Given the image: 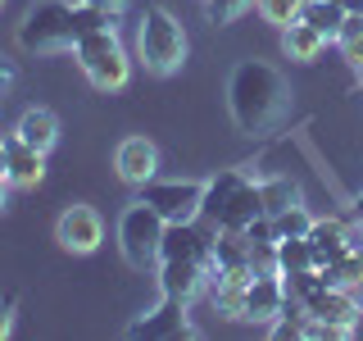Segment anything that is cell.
I'll return each mask as SVG.
<instances>
[{"label": "cell", "mask_w": 363, "mask_h": 341, "mask_svg": "<svg viewBox=\"0 0 363 341\" xmlns=\"http://www.w3.org/2000/svg\"><path fill=\"white\" fill-rule=\"evenodd\" d=\"M213 237H218V227L213 223H168L164 232V246H159V291L173 296V301H196V296L209 287L213 278Z\"/></svg>", "instance_id": "cell-1"}, {"label": "cell", "mask_w": 363, "mask_h": 341, "mask_svg": "<svg viewBox=\"0 0 363 341\" xmlns=\"http://www.w3.org/2000/svg\"><path fill=\"white\" fill-rule=\"evenodd\" d=\"M227 109L241 132H272L291 119V82L264 60H241L227 77Z\"/></svg>", "instance_id": "cell-2"}, {"label": "cell", "mask_w": 363, "mask_h": 341, "mask_svg": "<svg viewBox=\"0 0 363 341\" xmlns=\"http://www.w3.org/2000/svg\"><path fill=\"white\" fill-rule=\"evenodd\" d=\"M264 214V196H259V182H250L241 168H223L218 178L204 182V210L200 219L213 227H232V232H245L250 219Z\"/></svg>", "instance_id": "cell-3"}, {"label": "cell", "mask_w": 363, "mask_h": 341, "mask_svg": "<svg viewBox=\"0 0 363 341\" xmlns=\"http://www.w3.org/2000/svg\"><path fill=\"white\" fill-rule=\"evenodd\" d=\"M136 55H141L145 73L173 77L186 64V28L164 5H150L141 14V28H136Z\"/></svg>", "instance_id": "cell-4"}, {"label": "cell", "mask_w": 363, "mask_h": 341, "mask_svg": "<svg viewBox=\"0 0 363 341\" xmlns=\"http://www.w3.org/2000/svg\"><path fill=\"white\" fill-rule=\"evenodd\" d=\"M73 55H77V68L86 73V82L96 91H123L128 87L132 60H128V50H123V41H118L113 28L86 32V37L73 45Z\"/></svg>", "instance_id": "cell-5"}, {"label": "cell", "mask_w": 363, "mask_h": 341, "mask_svg": "<svg viewBox=\"0 0 363 341\" xmlns=\"http://www.w3.org/2000/svg\"><path fill=\"white\" fill-rule=\"evenodd\" d=\"M164 232H168V223L159 219L141 196H136L128 210H123V219H118V250H123V259H128L132 269H141V273L155 269L159 264V246H164Z\"/></svg>", "instance_id": "cell-6"}, {"label": "cell", "mask_w": 363, "mask_h": 341, "mask_svg": "<svg viewBox=\"0 0 363 341\" xmlns=\"http://www.w3.org/2000/svg\"><path fill=\"white\" fill-rule=\"evenodd\" d=\"M18 45L37 55H60L77 45V28H73V5H60V0H45V5L28 9L18 23Z\"/></svg>", "instance_id": "cell-7"}, {"label": "cell", "mask_w": 363, "mask_h": 341, "mask_svg": "<svg viewBox=\"0 0 363 341\" xmlns=\"http://www.w3.org/2000/svg\"><path fill=\"white\" fill-rule=\"evenodd\" d=\"M141 200L164 223H196L200 210H204V182H159V178H150L141 187Z\"/></svg>", "instance_id": "cell-8"}, {"label": "cell", "mask_w": 363, "mask_h": 341, "mask_svg": "<svg viewBox=\"0 0 363 341\" xmlns=\"http://www.w3.org/2000/svg\"><path fill=\"white\" fill-rule=\"evenodd\" d=\"M304 310H309V318L323 323L332 337H350L359 328V318H363V305L350 296V287H336V282L318 287L309 301H304Z\"/></svg>", "instance_id": "cell-9"}, {"label": "cell", "mask_w": 363, "mask_h": 341, "mask_svg": "<svg viewBox=\"0 0 363 341\" xmlns=\"http://www.w3.org/2000/svg\"><path fill=\"white\" fill-rule=\"evenodd\" d=\"M55 242H60L68 255H91L100 242H105V223L91 205H68L55 223Z\"/></svg>", "instance_id": "cell-10"}, {"label": "cell", "mask_w": 363, "mask_h": 341, "mask_svg": "<svg viewBox=\"0 0 363 341\" xmlns=\"http://www.w3.org/2000/svg\"><path fill=\"white\" fill-rule=\"evenodd\" d=\"M286 282H281V273H255L250 278V287H245V310H241V318L245 323H272L281 310H286Z\"/></svg>", "instance_id": "cell-11"}, {"label": "cell", "mask_w": 363, "mask_h": 341, "mask_svg": "<svg viewBox=\"0 0 363 341\" xmlns=\"http://www.w3.org/2000/svg\"><path fill=\"white\" fill-rule=\"evenodd\" d=\"M113 168H118V178L128 182V187L141 191L145 182L159 173L155 141H145V136H128V141H118V151H113Z\"/></svg>", "instance_id": "cell-12"}, {"label": "cell", "mask_w": 363, "mask_h": 341, "mask_svg": "<svg viewBox=\"0 0 363 341\" xmlns=\"http://www.w3.org/2000/svg\"><path fill=\"white\" fill-rule=\"evenodd\" d=\"M128 337H191L186 301H173V296H164V301H159L150 314L136 318V323L128 328Z\"/></svg>", "instance_id": "cell-13"}, {"label": "cell", "mask_w": 363, "mask_h": 341, "mask_svg": "<svg viewBox=\"0 0 363 341\" xmlns=\"http://www.w3.org/2000/svg\"><path fill=\"white\" fill-rule=\"evenodd\" d=\"M309 242H313V255H318V269L340 259L345 250H354L363 237H354V227H345L340 219H313L309 227Z\"/></svg>", "instance_id": "cell-14"}, {"label": "cell", "mask_w": 363, "mask_h": 341, "mask_svg": "<svg viewBox=\"0 0 363 341\" xmlns=\"http://www.w3.org/2000/svg\"><path fill=\"white\" fill-rule=\"evenodd\" d=\"M5 146H9V168H5L9 187L32 191V187L45 178V151H37V146H28V141H18V136H9Z\"/></svg>", "instance_id": "cell-15"}, {"label": "cell", "mask_w": 363, "mask_h": 341, "mask_svg": "<svg viewBox=\"0 0 363 341\" xmlns=\"http://www.w3.org/2000/svg\"><path fill=\"white\" fill-rule=\"evenodd\" d=\"M323 45H327V37L313 32L309 23H300V18H295L291 28H281V50H286V60H295V64H313L318 55H323Z\"/></svg>", "instance_id": "cell-16"}, {"label": "cell", "mask_w": 363, "mask_h": 341, "mask_svg": "<svg viewBox=\"0 0 363 341\" xmlns=\"http://www.w3.org/2000/svg\"><path fill=\"white\" fill-rule=\"evenodd\" d=\"M14 136H18V141H28V146H37V151H50V146L60 141V119H55L50 109H28L18 119Z\"/></svg>", "instance_id": "cell-17"}, {"label": "cell", "mask_w": 363, "mask_h": 341, "mask_svg": "<svg viewBox=\"0 0 363 341\" xmlns=\"http://www.w3.org/2000/svg\"><path fill=\"white\" fill-rule=\"evenodd\" d=\"M304 269H318L313 242H309V237H281V242H277V273L291 278V273H304Z\"/></svg>", "instance_id": "cell-18"}, {"label": "cell", "mask_w": 363, "mask_h": 341, "mask_svg": "<svg viewBox=\"0 0 363 341\" xmlns=\"http://www.w3.org/2000/svg\"><path fill=\"white\" fill-rule=\"evenodd\" d=\"M300 23H309L313 32H323L327 41H336L340 23H345V9H340L336 0H304V9H300Z\"/></svg>", "instance_id": "cell-19"}, {"label": "cell", "mask_w": 363, "mask_h": 341, "mask_svg": "<svg viewBox=\"0 0 363 341\" xmlns=\"http://www.w3.org/2000/svg\"><path fill=\"white\" fill-rule=\"evenodd\" d=\"M259 196H264V214H281L300 205V187L291 178H259Z\"/></svg>", "instance_id": "cell-20"}, {"label": "cell", "mask_w": 363, "mask_h": 341, "mask_svg": "<svg viewBox=\"0 0 363 341\" xmlns=\"http://www.w3.org/2000/svg\"><path fill=\"white\" fill-rule=\"evenodd\" d=\"M336 45L354 68L363 64V14H345V23H340V32H336Z\"/></svg>", "instance_id": "cell-21"}, {"label": "cell", "mask_w": 363, "mask_h": 341, "mask_svg": "<svg viewBox=\"0 0 363 341\" xmlns=\"http://www.w3.org/2000/svg\"><path fill=\"white\" fill-rule=\"evenodd\" d=\"M272 223H277V242H281V237H309V227H313V214L304 210V205H291V210L272 214Z\"/></svg>", "instance_id": "cell-22"}, {"label": "cell", "mask_w": 363, "mask_h": 341, "mask_svg": "<svg viewBox=\"0 0 363 341\" xmlns=\"http://www.w3.org/2000/svg\"><path fill=\"white\" fill-rule=\"evenodd\" d=\"M73 28H77V41L86 37V32H100V28H113V14L109 9H96V5H73Z\"/></svg>", "instance_id": "cell-23"}, {"label": "cell", "mask_w": 363, "mask_h": 341, "mask_svg": "<svg viewBox=\"0 0 363 341\" xmlns=\"http://www.w3.org/2000/svg\"><path fill=\"white\" fill-rule=\"evenodd\" d=\"M255 9H259L268 23H277V28H291V23L300 18L304 0H255Z\"/></svg>", "instance_id": "cell-24"}, {"label": "cell", "mask_w": 363, "mask_h": 341, "mask_svg": "<svg viewBox=\"0 0 363 341\" xmlns=\"http://www.w3.org/2000/svg\"><path fill=\"white\" fill-rule=\"evenodd\" d=\"M209 5V23H236L245 9H255V0H204Z\"/></svg>", "instance_id": "cell-25"}, {"label": "cell", "mask_w": 363, "mask_h": 341, "mask_svg": "<svg viewBox=\"0 0 363 341\" xmlns=\"http://www.w3.org/2000/svg\"><path fill=\"white\" fill-rule=\"evenodd\" d=\"M14 328V301H0V337H9Z\"/></svg>", "instance_id": "cell-26"}, {"label": "cell", "mask_w": 363, "mask_h": 341, "mask_svg": "<svg viewBox=\"0 0 363 341\" xmlns=\"http://www.w3.org/2000/svg\"><path fill=\"white\" fill-rule=\"evenodd\" d=\"M86 5H96V9H109V14H118L128 0H86Z\"/></svg>", "instance_id": "cell-27"}, {"label": "cell", "mask_w": 363, "mask_h": 341, "mask_svg": "<svg viewBox=\"0 0 363 341\" xmlns=\"http://www.w3.org/2000/svg\"><path fill=\"white\" fill-rule=\"evenodd\" d=\"M340 9H345V14H363V0H336Z\"/></svg>", "instance_id": "cell-28"}, {"label": "cell", "mask_w": 363, "mask_h": 341, "mask_svg": "<svg viewBox=\"0 0 363 341\" xmlns=\"http://www.w3.org/2000/svg\"><path fill=\"white\" fill-rule=\"evenodd\" d=\"M350 296H354V301L363 305V269H359V278H354V282H350Z\"/></svg>", "instance_id": "cell-29"}, {"label": "cell", "mask_w": 363, "mask_h": 341, "mask_svg": "<svg viewBox=\"0 0 363 341\" xmlns=\"http://www.w3.org/2000/svg\"><path fill=\"white\" fill-rule=\"evenodd\" d=\"M5 168H9V146L0 141V178H5Z\"/></svg>", "instance_id": "cell-30"}, {"label": "cell", "mask_w": 363, "mask_h": 341, "mask_svg": "<svg viewBox=\"0 0 363 341\" xmlns=\"http://www.w3.org/2000/svg\"><path fill=\"white\" fill-rule=\"evenodd\" d=\"M5 200H9V178H0V210H5Z\"/></svg>", "instance_id": "cell-31"}, {"label": "cell", "mask_w": 363, "mask_h": 341, "mask_svg": "<svg viewBox=\"0 0 363 341\" xmlns=\"http://www.w3.org/2000/svg\"><path fill=\"white\" fill-rule=\"evenodd\" d=\"M354 219L363 223V191H359V196H354Z\"/></svg>", "instance_id": "cell-32"}, {"label": "cell", "mask_w": 363, "mask_h": 341, "mask_svg": "<svg viewBox=\"0 0 363 341\" xmlns=\"http://www.w3.org/2000/svg\"><path fill=\"white\" fill-rule=\"evenodd\" d=\"M359 73H363V64H359Z\"/></svg>", "instance_id": "cell-33"}, {"label": "cell", "mask_w": 363, "mask_h": 341, "mask_svg": "<svg viewBox=\"0 0 363 341\" xmlns=\"http://www.w3.org/2000/svg\"><path fill=\"white\" fill-rule=\"evenodd\" d=\"M0 5H5V0H0Z\"/></svg>", "instance_id": "cell-34"}]
</instances>
